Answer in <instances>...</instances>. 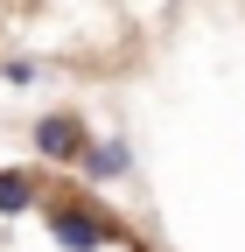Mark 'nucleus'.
<instances>
[{"mask_svg":"<svg viewBox=\"0 0 245 252\" xmlns=\"http://www.w3.org/2000/svg\"><path fill=\"white\" fill-rule=\"evenodd\" d=\"M42 224H49V238L63 245V252H98V245L119 238V224H112L98 203H70V196H63V203H49V210H42Z\"/></svg>","mask_w":245,"mask_h":252,"instance_id":"nucleus-1","label":"nucleus"},{"mask_svg":"<svg viewBox=\"0 0 245 252\" xmlns=\"http://www.w3.org/2000/svg\"><path fill=\"white\" fill-rule=\"evenodd\" d=\"M28 140H35V154H42V161L77 168V154H84V140H91V133H84V119H77V112H42Z\"/></svg>","mask_w":245,"mask_h":252,"instance_id":"nucleus-2","label":"nucleus"},{"mask_svg":"<svg viewBox=\"0 0 245 252\" xmlns=\"http://www.w3.org/2000/svg\"><path fill=\"white\" fill-rule=\"evenodd\" d=\"M77 168H84V182H119V175L133 168V147L126 140H84Z\"/></svg>","mask_w":245,"mask_h":252,"instance_id":"nucleus-3","label":"nucleus"},{"mask_svg":"<svg viewBox=\"0 0 245 252\" xmlns=\"http://www.w3.org/2000/svg\"><path fill=\"white\" fill-rule=\"evenodd\" d=\"M28 203H35V182H28L21 168H0V217H21Z\"/></svg>","mask_w":245,"mask_h":252,"instance_id":"nucleus-4","label":"nucleus"},{"mask_svg":"<svg viewBox=\"0 0 245 252\" xmlns=\"http://www.w3.org/2000/svg\"><path fill=\"white\" fill-rule=\"evenodd\" d=\"M0 77H7V84H35V63H28V56H7V63H0Z\"/></svg>","mask_w":245,"mask_h":252,"instance_id":"nucleus-5","label":"nucleus"}]
</instances>
